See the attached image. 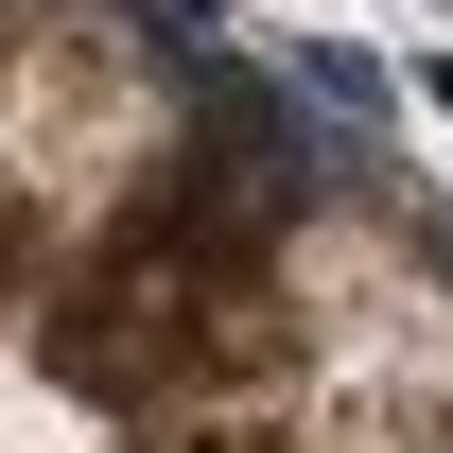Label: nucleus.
Wrapping results in <instances>:
<instances>
[{
	"instance_id": "nucleus-1",
	"label": "nucleus",
	"mask_w": 453,
	"mask_h": 453,
	"mask_svg": "<svg viewBox=\"0 0 453 453\" xmlns=\"http://www.w3.org/2000/svg\"><path fill=\"white\" fill-rule=\"evenodd\" d=\"M192 453H453V280L366 210H296L280 366L226 418H157Z\"/></svg>"
},
{
	"instance_id": "nucleus-2",
	"label": "nucleus",
	"mask_w": 453,
	"mask_h": 453,
	"mask_svg": "<svg viewBox=\"0 0 453 453\" xmlns=\"http://www.w3.org/2000/svg\"><path fill=\"white\" fill-rule=\"evenodd\" d=\"M157 174H174L157 35L105 0H0V280H18V314L70 262H105Z\"/></svg>"
},
{
	"instance_id": "nucleus-3",
	"label": "nucleus",
	"mask_w": 453,
	"mask_h": 453,
	"mask_svg": "<svg viewBox=\"0 0 453 453\" xmlns=\"http://www.w3.org/2000/svg\"><path fill=\"white\" fill-rule=\"evenodd\" d=\"M0 453H122V418L35 349V314H0Z\"/></svg>"
},
{
	"instance_id": "nucleus-4",
	"label": "nucleus",
	"mask_w": 453,
	"mask_h": 453,
	"mask_svg": "<svg viewBox=\"0 0 453 453\" xmlns=\"http://www.w3.org/2000/svg\"><path fill=\"white\" fill-rule=\"evenodd\" d=\"M418 88H436V105H453V70H418Z\"/></svg>"
}]
</instances>
